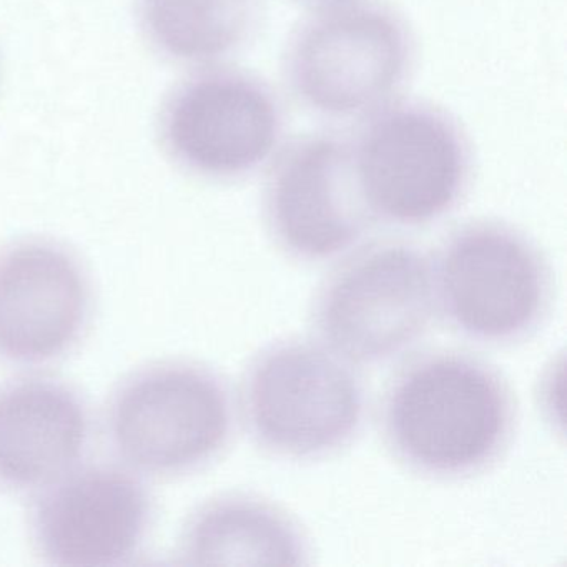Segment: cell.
Wrapping results in <instances>:
<instances>
[{
  "label": "cell",
  "mask_w": 567,
  "mask_h": 567,
  "mask_svg": "<svg viewBox=\"0 0 567 567\" xmlns=\"http://www.w3.org/2000/svg\"><path fill=\"white\" fill-rule=\"evenodd\" d=\"M384 446L398 464L431 481H464L493 470L513 443L517 401L507 378L483 358L437 348L404 361L378 404Z\"/></svg>",
  "instance_id": "obj_1"
},
{
  "label": "cell",
  "mask_w": 567,
  "mask_h": 567,
  "mask_svg": "<svg viewBox=\"0 0 567 567\" xmlns=\"http://www.w3.org/2000/svg\"><path fill=\"white\" fill-rule=\"evenodd\" d=\"M413 28L388 0H331L305 16L284 52L285 85L313 117L358 122L398 101L416 65Z\"/></svg>",
  "instance_id": "obj_2"
},
{
  "label": "cell",
  "mask_w": 567,
  "mask_h": 567,
  "mask_svg": "<svg viewBox=\"0 0 567 567\" xmlns=\"http://www.w3.org/2000/svg\"><path fill=\"white\" fill-rule=\"evenodd\" d=\"M101 421L115 461L147 481L177 480L227 453L237 401L207 364L164 358L125 374L112 388Z\"/></svg>",
  "instance_id": "obj_3"
},
{
  "label": "cell",
  "mask_w": 567,
  "mask_h": 567,
  "mask_svg": "<svg viewBox=\"0 0 567 567\" xmlns=\"http://www.w3.org/2000/svg\"><path fill=\"white\" fill-rule=\"evenodd\" d=\"M238 421L264 453L295 463L347 450L367 417L358 368L317 338L290 337L258 351L240 378Z\"/></svg>",
  "instance_id": "obj_4"
},
{
  "label": "cell",
  "mask_w": 567,
  "mask_h": 567,
  "mask_svg": "<svg viewBox=\"0 0 567 567\" xmlns=\"http://www.w3.org/2000/svg\"><path fill=\"white\" fill-rule=\"evenodd\" d=\"M437 317L431 255L403 238L361 241L341 255L310 308L315 338L357 368L408 353Z\"/></svg>",
  "instance_id": "obj_5"
},
{
  "label": "cell",
  "mask_w": 567,
  "mask_h": 567,
  "mask_svg": "<svg viewBox=\"0 0 567 567\" xmlns=\"http://www.w3.org/2000/svg\"><path fill=\"white\" fill-rule=\"evenodd\" d=\"M358 187L374 224L421 228L453 214L470 190L473 145L454 115L394 101L350 138Z\"/></svg>",
  "instance_id": "obj_6"
},
{
  "label": "cell",
  "mask_w": 567,
  "mask_h": 567,
  "mask_svg": "<svg viewBox=\"0 0 567 567\" xmlns=\"http://www.w3.org/2000/svg\"><path fill=\"white\" fill-rule=\"evenodd\" d=\"M431 261L437 315L477 343L526 340L553 307L549 260L529 235L506 221L476 218L457 225Z\"/></svg>",
  "instance_id": "obj_7"
},
{
  "label": "cell",
  "mask_w": 567,
  "mask_h": 567,
  "mask_svg": "<svg viewBox=\"0 0 567 567\" xmlns=\"http://www.w3.org/2000/svg\"><path fill=\"white\" fill-rule=\"evenodd\" d=\"M278 92L254 72L205 68L182 82L162 111L171 157L195 177L228 184L268 167L284 145Z\"/></svg>",
  "instance_id": "obj_8"
},
{
  "label": "cell",
  "mask_w": 567,
  "mask_h": 567,
  "mask_svg": "<svg viewBox=\"0 0 567 567\" xmlns=\"http://www.w3.org/2000/svg\"><path fill=\"white\" fill-rule=\"evenodd\" d=\"M155 517L145 477L115 460H85L31 497L29 543L45 566H127L144 550Z\"/></svg>",
  "instance_id": "obj_9"
},
{
  "label": "cell",
  "mask_w": 567,
  "mask_h": 567,
  "mask_svg": "<svg viewBox=\"0 0 567 567\" xmlns=\"http://www.w3.org/2000/svg\"><path fill=\"white\" fill-rule=\"evenodd\" d=\"M264 220L274 244L300 264L334 261L374 225L358 187L350 138L300 135L268 164Z\"/></svg>",
  "instance_id": "obj_10"
},
{
  "label": "cell",
  "mask_w": 567,
  "mask_h": 567,
  "mask_svg": "<svg viewBox=\"0 0 567 567\" xmlns=\"http://www.w3.org/2000/svg\"><path fill=\"white\" fill-rule=\"evenodd\" d=\"M94 315V278L69 245L28 237L0 247V363L48 370L81 347Z\"/></svg>",
  "instance_id": "obj_11"
},
{
  "label": "cell",
  "mask_w": 567,
  "mask_h": 567,
  "mask_svg": "<svg viewBox=\"0 0 567 567\" xmlns=\"http://www.w3.org/2000/svg\"><path fill=\"white\" fill-rule=\"evenodd\" d=\"M87 400L45 370L0 383V489L32 497L89 460Z\"/></svg>",
  "instance_id": "obj_12"
},
{
  "label": "cell",
  "mask_w": 567,
  "mask_h": 567,
  "mask_svg": "<svg viewBox=\"0 0 567 567\" xmlns=\"http://www.w3.org/2000/svg\"><path fill=\"white\" fill-rule=\"evenodd\" d=\"M174 554L182 566L300 567L313 549L298 517L277 501L224 491L187 514Z\"/></svg>",
  "instance_id": "obj_13"
},
{
  "label": "cell",
  "mask_w": 567,
  "mask_h": 567,
  "mask_svg": "<svg viewBox=\"0 0 567 567\" xmlns=\"http://www.w3.org/2000/svg\"><path fill=\"white\" fill-rule=\"evenodd\" d=\"M267 0H141L152 44L182 64L212 65L247 48L264 25Z\"/></svg>",
  "instance_id": "obj_14"
},
{
  "label": "cell",
  "mask_w": 567,
  "mask_h": 567,
  "mask_svg": "<svg viewBox=\"0 0 567 567\" xmlns=\"http://www.w3.org/2000/svg\"><path fill=\"white\" fill-rule=\"evenodd\" d=\"M303 2H310V4L320 6L324 2H331V0H303Z\"/></svg>",
  "instance_id": "obj_15"
}]
</instances>
